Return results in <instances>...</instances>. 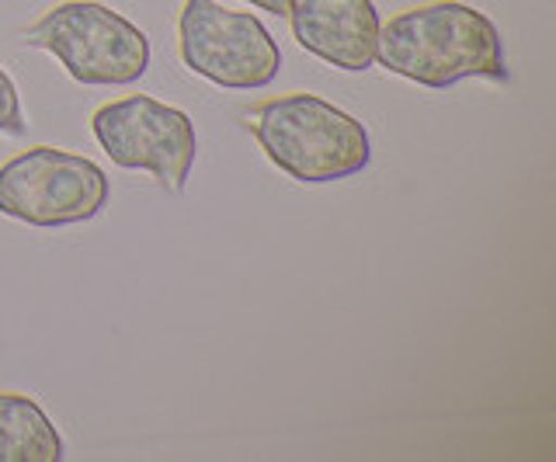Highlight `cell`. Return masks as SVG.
I'll return each instance as SVG.
<instances>
[{
  "instance_id": "30bf717a",
  "label": "cell",
  "mask_w": 556,
  "mask_h": 462,
  "mask_svg": "<svg viewBox=\"0 0 556 462\" xmlns=\"http://www.w3.org/2000/svg\"><path fill=\"white\" fill-rule=\"evenodd\" d=\"M248 4H254V8H261V11H271V14H289V4L292 0H248Z\"/></svg>"
},
{
  "instance_id": "277c9868",
  "label": "cell",
  "mask_w": 556,
  "mask_h": 462,
  "mask_svg": "<svg viewBox=\"0 0 556 462\" xmlns=\"http://www.w3.org/2000/svg\"><path fill=\"white\" fill-rule=\"evenodd\" d=\"M109 195V175L91 157L60 146H28L0 167V216L39 230L94 219Z\"/></svg>"
},
{
  "instance_id": "6da1fadb",
  "label": "cell",
  "mask_w": 556,
  "mask_h": 462,
  "mask_svg": "<svg viewBox=\"0 0 556 462\" xmlns=\"http://www.w3.org/2000/svg\"><path fill=\"white\" fill-rule=\"evenodd\" d=\"M376 63L434 91L466 77L508 80L497 25L459 0H434L379 22Z\"/></svg>"
},
{
  "instance_id": "9c48e42d",
  "label": "cell",
  "mask_w": 556,
  "mask_h": 462,
  "mask_svg": "<svg viewBox=\"0 0 556 462\" xmlns=\"http://www.w3.org/2000/svg\"><path fill=\"white\" fill-rule=\"evenodd\" d=\"M0 132L22 136L25 132V115H22V98H17L14 80L0 70Z\"/></svg>"
},
{
  "instance_id": "52a82bcc",
  "label": "cell",
  "mask_w": 556,
  "mask_h": 462,
  "mask_svg": "<svg viewBox=\"0 0 556 462\" xmlns=\"http://www.w3.org/2000/svg\"><path fill=\"white\" fill-rule=\"evenodd\" d=\"M286 18L295 42L338 70L362 74L376 63L379 11L372 0H292Z\"/></svg>"
},
{
  "instance_id": "ba28073f",
  "label": "cell",
  "mask_w": 556,
  "mask_h": 462,
  "mask_svg": "<svg viewBox=\"0 0 556 462\" xmlns=\"http://www.w3.org/2000/svg\"><path fill=\"white\" fill-rule=\"evenodd\" d=\"M63 438L25 393L0 389V462H60Z\"/></svg>"
},
{
  "instance_id": "5b68a950",
  "label": "cell",
  "mask_w": 556,
  "mask_h": 462,
  "mask_svg": "<svg viewBox=\"0 0 556 462\" xmlns=\"http://www.w3.org/2000/svg\"><path fill=\"white\" fill-rule=\"evenodd\" d=\"M178 53L191 74L216 88L257 91L282 70L271 31L248 11H226L216 0H185L178 14Z\"/></svg>"
},
{
  "instance_id": "3957f363",
  "label": "cell",
  "mask_w": 556,
  "mask_h": 462,
  "mask_svg": "<svg viewBox=\"0 0 556 462\" xmlns=\"http://www.w3.org/2000/svg\"><path fill=\"white\" fill-rule=\"evenodd\" d=\"M31 49L56 56L77 84L126 88L150 70V39L98 0H63L25 31Z\"/></svg>"
},
{
  "instance_id": "7a4b0ae2",
  "label": "cell",
  "mask_w": 556,
  "mask_h": 462,
  "mask_svg": "<svg viewBox=\"0 0 556 462\" xmlns=\"http://www.w3.org/2000/svg\"><path fill=\"white\" fill-rule=\"evenodd\" d=\"M243 129L282 175L300 184L344 181L372 161L369 129L309 91L261 101L243 112Z\"/></svg>"
},
{
  "instance_id": "8992f818",
  "label": "cell",
  "mask_w": 556,
  "mask_h": 462,
  "mask_svg": "<svg viewBox=\"0 0 556 462\" xmlns=\"http://www.w3.org/2000/svg\"><path fill=\"white\" fill-rule=\"evenodd\" d=\"M91 132L112 164L147 170L167 192H185L199 153L195 123L174 105L150 94H129L91 115Z\"/></svg>"
}]
</instances>
